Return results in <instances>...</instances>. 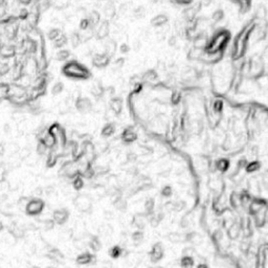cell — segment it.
I'll return each instance as SVG.
<instances>
[{
	"instance_id": "e0dca14e",
	"label": "cell",
	"mask_w": 268,
	"mask_h": 268,
	"mask_svg": "<svg viewBox=\"0 0 268 268\" xmlns=\"http://www.w3.org/2000/svg\"><path fill=\"white\" fill-rule=\"evenodd\" d=\"M168 22V17L164 14H159V15H156L155 17L152 18L151 20V24L155 27H161L167 24Z\"/></svg>"
},
{
	"instance_id": "f1b7e54d",
	"label": "cell",
	"mask_w": 268,
	"mask_h": 268,
	"mask_svg": "<svg viewBox=\"0 0 268 268\" xmlns=\"http://www.w3.org/2000/svg\"><path fill=\"white\" fill-rule=\"evenodd\" d=\"M72 187L76 191H80L83 189V187H84V180H83V177L81 175H78L77 177L73 178Z\"/></svg>"
},
{
	"instance_id": "5b68a950",
	"label": "cell",
	"mask_w": 268,
	"mask_h": 268,
	"mask_svg": "<svg viewBox=\"0 0 268 268\" xmlns=\"http://www.w3.org/2000/svg\"><path fill=\"white\" fill-rule=\"evenodd\" d=\"M69 218V212L66 209H60L54 212L52 214V220L58 225H63Z\"/></svg>"
},
{
	"instance_id": "3957f363",
	"label": "cell",
	"mask_w": 268,
	"mask_h": 268,
	"mask_svg": "<svg viewBox=\"0 0 268 268\" xmlns=\"http://www.w3.org/2000/svg\"><path fill=\"white\" fill-rule=\"evenodd\" d=\"M74 106H76L77 110H78L80 113H82V114L89 113L92 111V109H93L92 102L88 98H85V96H81V98L77 99L76 102H74Z\"/></svg>"
},
{
	"instance_id": "2e32d148",
	"label": "cell",
	"mask_w": 268,
	"mask_h": 268,
	"mask_svg": "<svg viewBox=\"0 0 268 268\" xmlns=\"http://www.w3.org/2000/svg\"><path fill=\"white\" fill-rule=\"evenodd\" d=\"M93 259H94V256H93L92 253H83L80 256L77 257V263L80 265H87V264H90Z\"/></svg>"
},
{
	"instance_id": "7a4b0ae2",
	"label": "cell",
	"mask_w": 268,
	"mask_h": 268,
	"mask_svg": "<svg viewBox=\"0 0 268 268\" xmlns=\"http://www.w3.org/2000/svg\"><path fill=\"white\" fill-rule=\"evenodd\" d=\"M45 208V202L40 198H34L29 200L25 205V213L26 215L32 217L38 216L43 212Z\"/></svg>"
},
{
	"instance_id": "7c38bea8",
	"label": "cell",
	"mask_w": 268,
	"mask_h": 268,
	"mask_svg": "<svg viewBox=\"0 0 268 268\" xmlns=\"http://www.w3.org/2000/svg\"><path fill=\"white\" fill-rule=\"evenodd\" d=\"M18 33V25L15 22H9L4 25V34L7 39H13Z\"/></svg>"
},
{
	"instance_id": "e575fe53",
	"label": "cell",
	"mask_w": 268,
	"mask_h": 268,
	"mask_svg": "<svg viewBox=\"0 0 268 268\" xmlns=\"http://www.w3.org/2000/svg\"><path fill=\"white\" fill-rule=\"evenodd\" d=\"M80 29H81L82 32H84V30H87V29H92V27H91V25H90L89 20L87 19V17H86V18H83L82 20L80 21Z\"/></svg>"
},
{
	"instance_id": "4dcf8cb0",
	"label": "cell",
	"mask_w": 268,
	"mask_h": 268,
	"mask_svg": "<svg viewBox=\"0 0 268 268\" xmlns=\"http://www.w3.org/2000/svg\"><path fill=\"white\" fill-rule=\"evenodd\" d=\"M56 164H57V155L54 154L52 151H51V153L48 154L47 158H46V165L48 168H52Z\"/></svg>"
},
{
	"instance_id": "30bf717a",
	"label": "cell",
	"mask_w": 268,
	"mask_h": 268,
	"mask_svg": "<svg viewBox=\"0 0 268 268\" xmlns=\"http://www.w3.org/2000/svg\"><path fill=\"white\" fill-rule=\"evenodd\" d=\"M16 54V47L12 44H1L0 45V57L9 59Z\"/></svg>"
},
{
	"instance_id": "ffe728a7",
	"label": "cell",
	"mask_w": 268,
	"mask_h": 268,
	"mask_svg": "<svg viewBox=\"0 0 268 268\" xmlns=\"http://www.w3.org/2000/svg\"><path fill=\"white\" fill-rule=\"evenodd\" d=\"M142 80L143 82L153 84V83H155L157 81V73L154 70H148L142 76Z\"/></svg>"
},
{
	"instance_id": "836d02e7",
	"label": "cell",
	"mask_w": 268,
	"mask_h": 268,
	"mask_svg": "<svg viewBox=\"0 0 268 268\" xmlns=\"http://www.w3.org/2000/svg\"><path fill=\"white\" fill-rule=\"evenodd\" d=\"M9 96V85L0 84V101Z\"/></svg>"
},
{
	"instance_id": "4fadbf2b",
	"label": "cell",
	"mask_w": 268,
	"mask_h": 268,
	"mask_svg": "<svg viewBox=\"0 0 268 268\" xmlns=\"http://www.w3.org/2000/svg\"><path fill=\"white\" fill-rule=\"evenodd\" d=\"M116 49H117V45L114 40H108L104 44V54H106L107 56L110 58L112 56H114V54L116 52Z\"/></svg>"
},
{
	"instance_id": "44dd1931",
	"label": "cell",
	"mask_w": 268,
	"mask_h": 268,
	"mask_svg": "<svg viewBox=\"0 0 268 268\" xmlns=\"http://www.w3.org/2000/svg\"><path fill=\"white\" fill-rule=\"evenodd\" d=\"M115 132V125L113 123H107L102 129V135L104 137H110Z\"/></svg>"
},
{
	"instance_id": "74e56055",
	"label": "cell",
	"mask_w": 268,
	"mask_h": 268,
	"mask_svg": "<svg viewBox=\"0 0 268 268\" xmlns=\"http://www.w3.org/2000/svg\"><path fill=\"white\" fill-rule=\"evenodd\" d=\"M193 264H194V262H193V260L191 258H189V257L183 258V259H182V261H181L182 267H184V268H191L193 266Z\"/></svg>"
},
{
	"instance_id": "ac0fdd59",
	"label": "cell",
	"mask_w": 268,
	"mask_h": 268,
	"mask_svg": "<svg viewBox=\"0 0 268 268\" xmlns=\"http://www.w3.org/2000/svg\"><path fill=\"white\" fill-rule=\"evenodd\" d=\"M90 93L94 96V98H101V96H103L105 93V89H104L103 85L99 82L94 83L90 88Z\"/></svg>"
},
{
	"instance_id": "8fae6325",
	"label": "cell",
	"mask_w": 268,
	"mask_h": 268,
	"mask_svg": "<svg viewBox=\"0 0 268 268\" xmlns=\"http://www.w3.org/2000/svg\"><path fill=\"white\" fill-rule=\"evenodd\" d=\"M164 257V248H162L160 243H156L152 248L150 253V258L152 262H157Z\"/></svg>"
},
{
	"instance_id": "83f0119b",
	"label": "cell",
	"mask_w": 268,
	"mask_h": 268,
	"mask_svg": "<svg viewBox=\"0 0 268 268\" xmlns=\"http://www.w3.org/2000/svg\"><path fill=\"white\" fill-rule=\"evenodd\" d=\"M113 205H114L115 209H117L118 211H125L127 209V201L124 200L121 197H118L115 199V201L113 202Z\"/></svg>"
},
{
	"instance_id": "52a82bcc",
	"label": "cell",
	"mask_w": 268,
	"mask_h": 268,
	"mask_svg": "<svg viewBox=\"0 0 268 268\" xmlns=\"http://www.w3.org/2000/svg\"><path fill=\"white\" fill-rule=\"evenodd\" d=\"M137 139V133L134 131L133 127H129L124 130L121 133V140L125 143H132Z\"/></svg>"
},
{
	"instance_id": "d4e9b609",
	"label": "cell",
	"mask_w": 268,
	"mask_h": 268,
	"mask_svg": "<svg viewBox=\"0 0 268 268\" xmlns=\"http://www.w3.org/2000/svg\"><path fill=\"white\" fill-rule=\"evenodd\" d=\"M64 90V84L62 82H56L51 87V94L52 95H59Z\"/></svg>"
},
{
	"instance_id": "8992f818",
	"label": "cell",
	"mask_w": 268,
	"mask_h": 268,
	"mask_svg": "<svg viewBox=\"0 0 268 268\" xmlns=\"http://www.w3.org/2000/svg\"><path fill=\"white\" fill-rule=\"evenodd\" d=\"M111 58L106 54H96L92 57V64L98 68H104L109 65Z\"/></svg>"
},
{
	"instance_id": "5bb4252c",
	"label": "cell",
	"mask_w": 268,
	"mask_h": 268,
	"mask_svg": "<svg viewBox=\"0 0 268 268\" xmlns=\"http://www.w3.org/2000/svg\"><path fill=\"white\" fill-rule=\"evenodd\" d=\"M102 9H103L104 15L106 16L107 18H113V17H114V15H115V7H114V4H113L112 1L107 0V1L105 2V4H103Z\"/></svg>"
},
{
	"instance_id": "9a60e30c",
	"label": "cell",
	"mask_w": 268,
	"mask_h": 268,
	"mask_svg": "<svg viewBox=\"0 0 268 268\" xmlns=\"http://www.w3.org/2000/svg\"><path fill=\"white\" fill-rule=\"evenodd\" d=\"M87 19L89 20L90 25L92 29H95V27L102 22L101 21V14H99L98 11H92V12H90L89 14H88Z\"/></svg>"
},
{
	"instance_id": "d6986e66",
	"label": "cell",
	"mask_w": 268,
	"mask_h": 268,
	"mask_svg": "<svg viewBox=\"0 0 268 268\" xmlns=\"http://www.w3.org/2000/svg\"><path fill=\"white\" fill-rule=\"evenodd\" d=\"M69 43L70 45L72 46L73 48H77L80 44L82 43V39H81V33L79 32H72L69 35Z\"/></svg>"
},
{
	"instance_id": "f907efd6",
	"label": "cell",
	"mask_w": 268,
	"mask_h": 268,
	"mask_svg": "<svg viewBox=\"0 0 268 268\" xmlns=\"http://www.w3.org/2000/svg\"><path fill=\"white\" fill-rule=\"evenodd\" d=\"M18 2L20 4H22V5H29L30 3H32L33 2V0H18Z\"/></svg>"
},
{
	"instance_id": "8d00e7d4",
	"label": "cell",
	"mask_w": 268,
	"mask_h": 268,
	"mask_svg": "<svg viewBox=\"0 0 268 268\" xmlns=\"http://www.w3.org/2000/svg\"><path fill=\"white\" fill-rule=\"evenodd\" d=\"M124 63H125V59L124 58H118L112 63V69H121L123 67Z\"/></svg>"
},
{
	"instance_id": "f6af8a7d",
	"label": "cell",
	"mask_w": 268,
	"mask_h": 268,
	"mask_svg": "<svg viewBox=\"0 0 268 268\" xmlns=\"http://www.w3.org/2000/svg\"><path fill=\"white\" fill-rule=\"evenodd\" d=\"M140 46H142V43H140V41H138V40H135L134 42H133V49H134L135 51H139V49H140Z\"/></svg>"
},
{
	"instance_id": "f5cc1de1",
	"label": "cell",
	"mask_w": 268,
	"mask_h": 268,
	"mask_svg": "<svg viewBox=\"0 0 268 268\" xmlns=\"http://www.w3.org/2000/svg\"><path fill=\"white\" fill-rule=\"evenodd\" d=\"M169 44L171 46H174L176 44V38L175 37H170L169 39Z\"/></svg>"
},
{
	"instance_id": "4316f807",
	"label": "cell",
	"mask_w": 268,
	"mask_h": 268,
	"mask_svg": "<svg viewBox=\"0 0 268 268\" xmlns=\"http://www.w3.org/2000/svg\"><path fill=\"white\" fill-rule=\"evenodd\" d=\"M36 3H37L40 12H43V11L49 9V7L51 5V0H37Z\"/></svg>"
},
{
	"instance_id": "7402d4cb",
	"label": "cell",
	"mask_w": 268,
	"mask_h": 268,
	"mask_svg": "<svg viewBox=\"0 0 268 268\" xmlns=\"http://www.w3.org/2000/svg\"><path fill=\"white\" fill-rule=\"evenodd\" d=\"M70 57V51H67V49H60L59 51L56 52L55 55V58H56L57 61H61V62H64V61H67Z\"/></svg>"
},
{
	"instance_id": "816d5d0a",
	"label": "cell",
	"mask_w": 268,
	"mask_h": 268,
	"mask_svg": "<svg viewBox=\"0 0 268 268\" xmlns=\"http://www.w3.org/2000/svg\"><path fill=\"white\" fill-rule=\"evenodd\" d=\"M3 131H4V133H7V134L10 133V132H11V125H10V124H4Z\"/></svg>"
},
{
	"instance_id": "ba28073f",
	"label": "cell",
	"mask_w": 268,
	"mask_h": 268,
	"mask_svg": "<svg viewBox=\"0 0 268 268\" xmlns=\"http://www.w3.org/2000/svg\"><path fill=\"white\" fill-rule=\"evenodd\" d=\"M109 107L110 110L114 113L115 115H120L121 111H123V101L118 96H114L110 99L109 102Z\"/></svg>"
},
{
	"instance_id": "b9f144b4",
	"label": "cell",
	"mask_w": 268,
	"mask_h": 268,
	"mask_svg": "<svg viewBox=\"0 0 268 268\" xmlns=\"http://www.w3.org/2000/svg\"><path fill=\"white\" fill-rule=\"evenodd\" d=\"M120 51L121 52V54H124V55L128 54V52L130 51V46L128 45V44H126V43L121 44V45H120Z\"/></svg>"
},
{
	"instance_id": "6da1fadb",
	"label": "cell",
	"mask_w": 268,
	"mask_h": 268,
	"mask_svg": "<svg viewBox=\"0 0 268 268\" xmlns=\"http://www.w3.org/2000/svg\"><path fill=\"white\" fill-rule=\"evenodd\" d=\"M63 73L67 76L68 78L78 79V80H86L89 78V71L86 67H84L82 64L76 62V61H70L67 62L62 68Z\"/></svg>"
},
{
	"instance_id": "60d3db41",
	"label": "cell",
	"mask_w": 268,
	"mask_h": 268,
	"mask_svg": "<svg viewBox=\"0 0 268 268\" xmlns=\"http://www.w3.org/2000/svg\"><path fill=\"white\" fill-rule=\"evenodd\" d=\"M217 168L219 170H225L226 168H227V161H226V160H224V159H221V160H219V161L217 162Z\"/></svg>"
},
{
	"instance_id": "277c9868",
	"label": "cell",
	"mask_w": 268,
	"mask_h": 268,
	"mask_svg": "<svg viewBox=\"0 0 268 268\" xmlns=\"http://www.w3.org/2000/svg\"><path fill=\"white\" fill-rule=\"evenodd\" d=\"M95 37L99 40H103L107 38L110 34V23L107 20L102 21L98 26L94 29Z\"/></svg>"
},
{
	"instance_id": "9c48e42d",
	"label": "cell",
	"mask_w": 268,
	"mask_h": 268,
	"mask_svg": "<svg viewBox=\"0 0 268 268\" xmlns=\"http://www.w3.org/2000/svg\"><path fill=\"white\" fill-rule=\"evenodd\" d=\"M39 140H42V142L44 143V145H45L48 149H51H51H54L55 147H57V145H58L57 136L54 133H51L49 130H48L47 133H46L42 138L39 139Z\"/></svg>"
},
{
	"instance_id": "d6a6232c",
	"label": "cell",
	"mask_w": 268,
	"mask_h": 268,
	"mask_svg": "<svg viewBox=\"0 0 268 268\" xmlns=\"http://www.w3.org/2000/svg\"><path fill=\"white\" fill-rule=\"evenodd\" d=\"M61 34H62V33H61V30L59 29H49V32L47 33V37H48L49 40L55 41L57 38L60 37Z\"/></svg>"
},
{
	"instance_id": "ab89813d",
	"label": "cell",
	"mask_w": 268,
	"mask_h": 268,
	"mask_svg": "<svg viewBox=\"0 0 268 268\" xmlns=\"http://www.w3.org/2000/svg\"><path fill=\"white\" fill-rule=\"evenodd\" d=\"M145 206H146L147 212H152V209H153V208H154L153 199H148V200L146 201V203H145Z\"/></svg>"
},
{
	"instance_id": "db71d44e",
	"label": "cell",
	"mask_w": 268,
	"mask_h": 268,
	"mask_svg": "<svg viewBox=\"0 0 268 268\" xmlns=\"http://www.w3.org/2000/svg\"><path fill=\"white\" fill-rule=\"evenodd\" d=\"M158 1H159V0H149V2H151L152 4H156Z\"/></svg>"
},
{
	"instance_id": "1f68e13d",
	"label": "cell",
	"mask_w": 268,
	"mask_h": 268,
	"mask_svg": "<svg viewBox=\"0 0 268 268\" xmlns=\"http://www.w3.org/2000/svg\"><path fill=\"white\" fill-rule=\"evenodd\" d=\"M36 150H37L38 155L43 156V155H45V154H46V152H47L48 148L46 147L45 145H44V143L42 142V140H39V142H38V143H37V148H36Z\"/></svg>"
},
{
	"instance_id": "c3c4849f",
	"label": "cell",
	"mask_w": 268,
	"mask_h": 268,
	"mask_svg": "<svg viewBox=\"0 0 268 268\" xmlns=\"http://www.w3.org/2000/svg\"><path fill=\"white\" fill-rule=\"evenodd\" d=\"M127 11H128V5H127L126 3L121 4V7H120V13L121 14H125Z\"/></svg>"
},
{
	"instance_id": "cb8c5ba5",
	"label": "cell",
	"mask_w": 268,
	"mask_h": 268,
	"mask_svg": "<svg viewBox=\"0 0 268 268\" xmlns=\"http://www.w3.org/2000/svg\"><path fill=\"white\" fill-rule=\"evenodd\" d=\"M123 248H121L118 245H114L109 249V256L112 259H118L120 257L123 256Z\"/></svg>"
},
{
	"instance_id": "603a6c76",
	"label": "cell",
	"mask_w": 268,
	"mask_h": 268,
	"mask_svg": "<svg viewBox=\"0 0 268 268\" xmlns=\"http://www.w3.org/2000/svg\"><path fill=\"white\" fill-rule=\"evenodd\" d=\"M67 43H68V37L62 33L60 37L57 38V39L54 41V46L56 48H61V47H63V46H65Z\"/></svg>"
},
{
	"instance_id": "11a10c76",
	"label": "cell",
	"mask_w": 268,
	"mask_h": 268,
	"mask_svg": "<svg viewBox=\"0 0 268 268\" xmlns=\"http://www.w3.org/2000/svg\"><path fill=\"white\" fill-rule=\"evenodd\" d=\"M30 268H40V267H39V266H32Z\"/></svg>"
},
{
	"instance_id": "f35d334b",
	"label": "cell",
	"mask_w": 268,
	"mask_h": 268,
	"mask_svg": "<svg viewBox=\"0 0 268 268\" xmlns=\"http://www.w3.org/2000/svg\"><path fill=\"white\" fill-rule=\"evenodd\" d=\"M161 195L165 196V197H170V196L172 195V189H171V187L169 186L165 187L164 189L161 190Z\"/></svg>"
},
{
	"instance_id": "7bdbcfd3",
	"label": "cell",
	"mask_w": 268,
	"mask_h": 268,
	"mask_svg": "<svg viewBox=\"0 0 268 268\" xmlns=\"http://www.w3.org/2000/svg\"><path fill=\"white\" fill-rule=\"evenodd\" d=\"M213 18H214V20H215V21H220L221 19L223 18V13L221 12V11H217V12L214 14V16H213Z\"/></svg>"
},
{
	"instance_id": "9f6ffc18",
	"label": "cell",
	"mask_w": 268,
	"mask_h": 268,
	"mask_svg": "<svg viewBox=\"0 0 268 268\" xmlns=\"http://www.w3.org/2000/svg\"><path fill=\"white\" fill-rule=\"evenodd\" d=\"M46 268H54V267H46Z\"/></svg>"
},
{
	"instance_id": "f546056e",
	"label": "cell",
	"mask_w": 268,
	"mask_h": 268,
	"mask_svg": "<svg viewBox=\"0 0 268 268\" xmlns=\"http://www.w3.org/2000/svg\"><path fill=\"white\" fill-rule=\"evenodd\" d=\"M133 16L136 19H142L146 16V9L143 5H138L137 7H135L133 11Z\"/></svg>"
},
{
	"instance_id": "d590c367",
	"label": "cell",
	"mask_w": 268,
	"mask_h": 268,
	"mask_svg": "<svg viewBox=\"0 0 268 268\" xmlns=\"http://www.w3.org/2000/svg\"><path fill=\"white\" fill-rule=\"evenodd\" d=\"M132 240H133L135 243H140L143 240V233L140 231H134L133 235H132Z\"/></svg>"
},
{
	"instance_id": "484cf974",
	"label": "cell",
	"mask_w": 268,
	"mask_h": 268,
	"mask_svg": "<svg viewBox=\"0 0 268 268\" xmlns=\"http://www.w3.org/2000/svg\"><path fill=\"white\" fill-rule=\"evenodd\" d=\"M88 245H89V247L93 251H99L102 247V243L99 240L98 237H92L91 240L89 241V243H88Z\"/></svg>"
},
{
	"instance_id": "ee69618b",
	"label": "cell",
	"mask_w": 268,
	"mask_h": 268,
	"mask_svg": "<svg viewBox=\"0 0 268 268\" xmlns=\"http://www.w3.org/2000/svg\"><path fill=\"white\" fill-rule=\"evenodd\" d=\"M127 159H128L129 161H135V160L137 159V155L134 152H129V153L127 154Z\"/></svg>"
},
{
	"instance_id": "681fc988",
	"label": "cell",
	"mask_w": 268,
	"mask_h": 268,
	"mask_svg": "<svg viewBox=\"0 0 268 268\" xmlns=\"http://www.w3.org/2000/svg\"><path fill=\"white\" fill-rule=\"evenodd\" d=\"M5 153V145L3 143H0V156H3Z\"/></svg>"
},
{
	"instance_id": "7dc6e473",
	"label": "cell",
	"mask_w": 268,
	"mask_h": 268,
	"mask_svg": "<svg viewBox=\"0 0 268 268\" xmlns=\"http://www.w3.org/2000/svg\"><path fill=\"white\" fill-rule=\"evenodd\" d=\"M214 108H215V110H216L217 112L219 111V110L222 108V102H221V101H216V102H215Z\"/></svg>"
},
{
	"instance_id": "bcb514c9",
	"label": "cell",
	"mask_w": 268,
	"mask_h": 268,
	"mask_svg": "<svg viewBox=\"0 0 268 268\" xmlns=\"http://www.w3.org/2000/svg\"><path fill=\"white\" fill-rule=\"evenodd\" d=\"M20 154H21V157H23V158H25V157H27L30 154V150H29V149H23V150H21V152H20Z\"/></svg>"
}]
</instances>
